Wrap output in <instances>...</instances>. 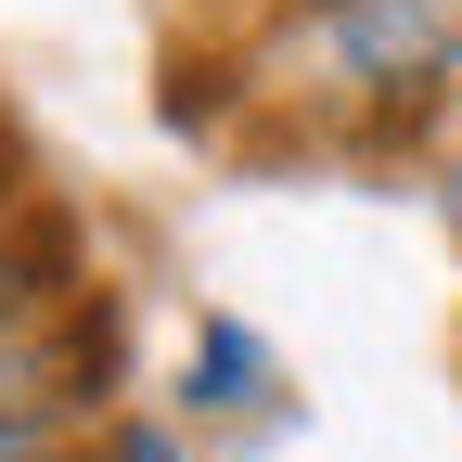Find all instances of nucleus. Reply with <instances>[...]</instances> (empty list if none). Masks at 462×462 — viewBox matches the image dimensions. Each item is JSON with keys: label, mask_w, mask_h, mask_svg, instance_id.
<instances>
[{"label": "nucleus", "mask_w": 462, "mask_h": 462, "mask_svg": "<svg viewBox=\"0 0 462 462\" xmlns=\"http://www.w3.org/2000/svg\"><path fill=\"white\" fill-rule=\"evenodd\" d=\"M282 14H321V0H282Z\"/></svg>", "instance_id": "nucleus-7"}, {"label": "nucleus", "mask_w": 462, "mask_h": 462, "mask_svg": "<svg viewBox=\"0 0 462 462\" xmlns=\"http://www.w3.org/2000/svg\"><path fill=\"white\" fill-rule=\"evenodd\" d=\"M103 462H193V449L167 437V424H116V437H103Z\"/></svg>", "instance_id": "nucleus-4"}, {"label": "nucleus", "mask_w": 462, "mask_h": 462, "mask_svg": "<svg viewBox=\"0 0 462 462\" xmlns=\"http://www.w3.org/2000/svg\"><path fill=\"white\" fill-rule=\"evenodd\" d=\"M0 462H65V437H51L39 398H0Z\"/></svg>", "instance_id": "nucleus-3"}, {"label": "nucleus", "mask_w": 462, "mask_h": 462, "mask_svg": "<svg viewBox=\"0 0 462 462\" xmlns=\"http://www.w3.org/2000/svg\"><path fill=\"white\" fill-rule=\"evenodd\" d=\"M449 218H462V167H449Z\"/></svg>", "instance_id": "nucleus-6"}, {"label": "nucleus", "mask_w": 462, "mask_h": 462, "mask_svg": "<svg viewBox=\"0 0 462 462\" xmlns=\"http://www.w3.org/2000/svg\"><path fill=\"white\" fill-rule=\"evenodd\" d=\"M180 398H193L206 424H231V411H245V424H257V411H282V360H270V334L206 309V321H193V385H180Z\"/></svg>", "instance_id": "nucleus-2"}, {"label": "nucleus", "mask_w": 462, "mask_h": 462, "mask_svg": "<svg viewBox=\"0 0 462 462\" xmlns=\"http://www.w3.org/2000/svg\"><path fill=\"white\" fill-rule=\"evenodd\" d=\"M26 309H39V282H26V257H14V245H0V346H14V321H26Z\"/></svg>", "instance_id": "nucleus-5"}, {"label": "nucleus", "mask_w": 462, "mask_h": 462, "mask_svg": "<svg viewBox=\"0 0 462 462\" xmlns=\"http://www.w3.org/2000/svg\"><path fill=\"white\" fill-rule=\"evenodd\" d=\"M296 65L360 116H424L462 78V0H321L296 14Z\"/></svg>", "instance_id": "nucleus-1"}]
</instances>
